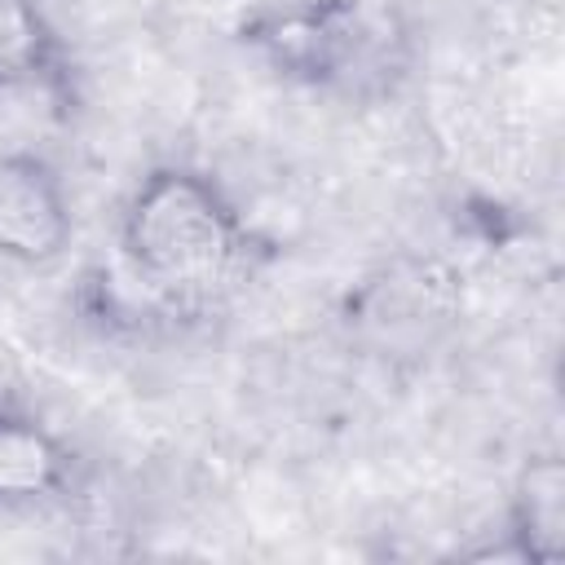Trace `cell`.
Returning <instances> with one entry per match:
<instances>
[{
  "instance_id": "1",
  "label": "cell",
  "mask_w": 565,
  "mask_h": 565,
  "mask_svg": "<svg viewBox=\"0 0 565 565\" xmlns=\"http://www.w3.org/2000/svg\"><path fill=\"white\" fill-rule=\"evenodd\" d=\"M119 247L154 296L168 305H203L247 269L256 238L207 172L159 163L124 203Z\"/></svg>"
},
{
  "instance_id": "5",
  "label": "cell",
  "mask_w": 565,
  "mask_h": 565,
  "mask_svg": "<svg viewBox=\"0 0 565 565\" xmlns=\"http://www.w3.org/2000/svg\"><path fill=\"white\" fill-rule=\"evenodd\" d=\"M508 556L552 565L565 556V463L543 450L530 455L508 499Z\"/></svg>"
},
{
  "instance_id": "6",
  "label": "cell",
  "mask_w": 565,
  "mask_h": 565,
  "mask_svg": "<svg viewBox=\"0 0 565 565\" xmlns=\"http://www.w3.org/2000/svg\"><path fill=\"white\" fill-rule=\"evenodd\" d=\"M75 455L40 419L0 411V503H44L71 486Z\"/></svg>"
},
{
  "instance_id": "2",
  "label": "cell",
  "mask_w": 565,
  "mask_h": 565,
  "mask_svg": "<svg viewBox=\"0 0 565 565\" xmlns=\"http://www.w3.org/2000/svg\"><path fill=\"white\" fill-rule=\"evenodd\" d=\"M238 44L291 84L349 97L388 93L411 62L406 22L388 0L260 4L243 13Z\"/></svg>"
},
{
  "instance_id": "3",
  "label": "cell",
  "mask_w": 565,
  "mask_h": 565,
  "mask_svg": "<svg viewBox=\"0 0 565 565\" xmlns=\"http://www.w3.org/2000/svg\"><path fill=\"white\" fill-rule=\"evenodd\" d=\"M75 234L62 172L35 150L0 154V256L44 269L66 256Z\"/></svg>"
},
{
  "instance_id": "4",
  "label": "cell",
  "mask_w": 565,
  "mask_h": 565,
  "mask_svg": "<svg viewBox=\"0 0 565 565\" xmlns=\"http://www.w3.org/2000/svg\"><path fill=\"white\" fill-rule=\"evenodd\" d=\"M0 88H40L75 102L71 53L40 0H0Z\"/></svg>"
}]
</instances>
